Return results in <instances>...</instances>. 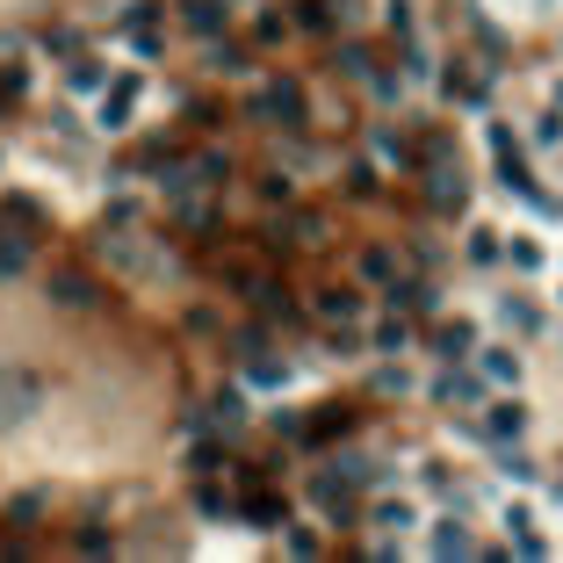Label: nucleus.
Masks as SVG:
<instances>
[{"label": "nucleus", "mask_w": 563, "mask_h": 563, "mask_svg": "<svg viewBox=\"0 0 563 563\" xmlns=\"http://www.w3.org/2000/svg\"><path fill=\"white\" fill-rule=\"evenodd\" d=\"M246 109H254L260 123H282V131L311 123V94H304V80H290V72H260V80L246 87Z\"/></svg>", "instance_id": "1"}, {"label": "nucleus", "mask_w": 563, "mask_h": 563, "mask_svg": "<svg viewBox=\"0 0 563 563\" xmlns=\"http://www.w3.org/2000/svg\"><path fill=\"white\" fill-rule=\"evenodd\" d=\"M484 325H492V333H513V340H542L549 333V311H542V296L534 290H498L492 304H484Z\"/></svg>", "instance_id": "2"}]
</instances>
